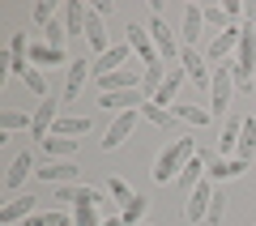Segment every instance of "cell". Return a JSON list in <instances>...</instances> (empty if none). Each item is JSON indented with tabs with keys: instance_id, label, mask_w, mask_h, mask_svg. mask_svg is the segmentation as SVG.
I'll return each instance as SVG.
<instances>
[{
	"instance_id": "1",
	"label": "cell",
	"mask_w": 256,
	"mask_h": 226,
	"mask_svg": "<svg viewBox=\"0 0 256 226\" xmlns=\"http://www.w3.org/2000/svg\"><path fill=\"white\" fill-rule=\"evenodd\" d=\"M188 158H196V141L180 132V136H175V141L162 150V154L154 158V171H150V180H154V184H175V175L188 166Z\"/></svg>"
},
{
	"instance_id": "2",
	"label": "cell",
	"mask_w": 256,
	"mask_h": 226,
	"mask_svg": "<svg viewBox=\"0 0 256 226\" xmlns=\"http://www.w3.org/2000/svg\"><path fill=\"white\" fill-rule=\"evenodd\" d=\"M210 111H214V116H230V111H235V60L214 64V77H210Z\"/></svg>"
},
{
	"instance_id": "3",
	"label": "cell",
	"mask_w": 256,
	"mask_h": 226,
	"mask_svg": "<svg viewBox=\"0 0 256 226\" xmlns=\"http://www.w3.org/2000/svg\"><path fill=\"white\" fill-rule=\"evenodd\" d=\"M150 38H154V47H158V56H162V64H180L184 43L171 34V22H166V18H150Z\"/></svg>"
},
{
	"instance_id": "4",
	"label": "cell",
	"mask_w": 256,
	"mask_h": 226,
	"mask_svg": "<svg viewBox=\"0 0 256 226\" xmlns=\"http://www.w3.org/2000/svg\"><path fill=\"white\" fill-rule=\"evenodd\" d=\"M56 205H68V209L98 205V209H107V196H102L98 188H86V184H60V188H56Z\"/></svg>"
},
{
	"instance_id": "5",
	"label": "cell",
	"mask_w": 256,
	"mask_h": 226,
	"mask_svg": "<svg viewBox=\"0 0 256 226\" xmlns=\"http://www.w3.org/2000/svg\"><path fill=\"white\" fill-rule=\"evenodd\" d=\"M124 43L132 47V52H137L141 60H146V68H150V64H162V56H158L154 38H150V26H137V22H132V26L124 30Z\"/></svg>"
},
{
	"instance_id": "6",
	"label": "cell",
	"mask_w": 256,
	"mask_h": 226,
	"mask_svg": "<svg viewBox=\"0 0 256 226\" xmlns=\"http://www.w3.org/2000/svg\"><path fill=\"white\" fill-rule=\"evenodd\" d=\"M214 180H201L196 188L188 192V205H184V218L188 222H205V214H210V200H214Z\"/></svg>"
},
{
	"instance_id": "7",
	"label": "cell",
	"mask_w": 256,
	"mask_h": 226,
	"mask_svg": "<svg viewBox=\"0 0 256 226\" xmlns=\"http://www.w3.org/2000/svg\"><path fill=\"white\" fill-rule=\"evenodd\" d=\"M128 56H132V47H128V43H111L102 56H94V82H98V77H107V72L128 68Z\"/></svg>"
},
{
	"instance_id": "8",
	"label": "cell",
	"mask_w": 256,
	"mask_h": 226,
	"mask_svg": "<svg viewBox=\"0 0 256 226\" xmlns=\"http://www.w3.org/2000/svg\"><path fill=\"white\" fill-rule=\"evenodd\" d=\"M137 120H141V111H124V116H116V120H111V128L102 132V150H120V145L132 136Z\"/></svg>"
},
{
	"instance_id": "9",
	"label": "cell",
	"mask_w": 256,
	"mask_h": 226,
	"mask_svg": "<svg viewBox=\"0 0 256 226\" xmlns=\"http://www.w3.org/2000/svg\"><path fill=\"white\" fill-rule=\"evenodd\" d=\"M146 94L141 90H120V94H98V107L102 111H120V116H124V111H141L146 107Z\"/></svg>"
},
{
	"instance_id": "10",
	"label": "cell",
	"mask_w": 256,
	"mask_h": 226,
	"mask_svg": "<svg viewBox=\"0 0 256 226\" xmlns=\"http://www.w3.org/2000/svg\"><path fill=\"white\" fill-rule=\"evenodd\" d=\"M77 175H82V166L68 158V162H47V166H34V180H47V184H77Z\"/></svg>"
},
{
	"instance_id": "11",
	"label": "cell",
	"mask_w": 256,
	"mask_h": 226,
	"mask_svg": "<svg viewBox=\"0 0 256 226\" xmlns=\"http://www.w3.org/2000/svg\"><path fill=\"white\" fill-rule=\"evenodd\" d=\"M239 132H244V116L230 111L226 124H222V136H218V158H235L239 154Z\"/></svg>"
},
{
	"instance_id": "12",
	"label": "cell",
	"mask_w": 256,
	"mask_h": 226,
	"mask_svg": "<svg viewBox=\"0 0 256 226\" xmlns=\"http://www.w3.org/2000/svg\"><path fill=\"white\" fill-rule=\"evenodd\" d=\"M30 166H34V154H30V150H26V154H18V158L9 162V171H4V196H13V192H18L22 184L34 175Z\"/></svg>"
},
{
	"instance_id": "13",
	"label": "cell",
	"mask_w": 256,
	"mask_h": 226,
	"mask_svg": "<svg viewBox=\"0 0 256 226\" xmlns=\"http://www.w3.org/2000/svg\"><path fill=\"white\" fill-rule=\"evenodd\" d=\"M180 64H184V72H188V82H196L201 90H210V77H214V68H205V56L196 52V47H184Z\"/></svg>"
},
{
	"instance_id": "14",
	"label": "cell",
	"mask_w": 256,
	"mask_h": 226,
	"mask_svg": "<svg viewBox=\"0 0 256 226\" xmlns=\"http://www.w3.org/2000/svg\"><path fill=\"white\" fill-rule=\"evenodd\" d=\"M56 120H60V116H56V102H52V98H38V107H34V124H30V136L43 145L47 136H52Z\"/></svg>"
},
{
	"instance_id": "15",
	"label": "cell",
	"mask_w": 256,
	"mask_h": 226,
	"mask_svg": "<svg viewBox=\"0 0 256 226\" xmlns=\"http://www.w3.org/2000/svg\"><path fill=\"white\" fill-rule=\"evenodd\" d=\"M201 34H205V13H201V4H188V9H184V22H180L184 47H196V43H201Z\"/></svg>"
},
{
	"instance_id": "16",
	"label": "cell",
	"mask_w": 256,
	"mask_h": 226,
	"mask_svg": "<svg viewBox=\"0 0 256 226\" xmlns=\"http://www.w3.org/2000/svg\"><path fill=\"white\" fill-rule=\"evenodd\" d=\"M94 72V64L90 60H68V72H64V102H73L77 98V90H82V82Z\"/></svg>"
},
{
	"instance_id": "17",
	"label": "cell",
	"mask_w": 256,
	"mask_h": 226,
	"mask_svg": "<svg viewBox=\"0 0 256 226\" xmlns=\"http://www.w3.org/2000/svg\"><path fill=\"white\" fill-rule=\"evenodd\" d=\"M171 116L180 120V124H192V128H205L214 120V111L210 107H201V102H175L171 107Z\"/></svg>"
},
{
	"instance_id": "18",
	"label": "cell",
	"mask_w": 256,
	"mask_h": 226,
	"mask_svg": "<svg viewBox=\"0 0 256 226\" xmlns=\"http://www.w3.org/2000/svg\"><path fill=\"white\" fill-rule=\"evenodd\" d=\"M90 128H94L90 116H60L56 128H52V136H68V141H77V136H86Z\"/></svg>"
},
{
	"instance_id": "19",
	"label": "cell",
	"mask_w": 256,
	"mask_h": 226,
	"mask_svg": "<svg viewBox=\"0 0 256 226\" xmlns=\"http://www.w3.org/2000/svg\"><path fill=\"white\" fill-rule=\"evenodd\" d=\"M239 30H244V26H230V30H222V34L210 43V60H214V64H222L226 56L239 52Z\"/></svg>"
},
{
	"instance_id": "20",
	"label": "cell",
	"mask_w": 256,
	"mask_h": 226,
	"mask_svg": "<svg viewBox=\"0 0 256 226\" xmlns=\"http://www.w3.org/2000/svg\"><path fill=\"white\" fill-rule=\"evenodd\" d=\"M205 171H210V162H205L201 154H196V158H188V166H184V171L175 175V188H180V192H192L196 184L205 180Z\"/></svg>"
},
{
	"instance_id": "21",
	"label": "cell",
	"mask_w": 256,
	"mask_h": 226,
	"mask_svg": "<svg viewBox=\"0 0 256 226\" xmlns=\"http://www.w3.org/2000/svg\"><path fill=\"white\" fill-rule=\"evenodd\" d=\"M86 43H90V52H94V56H102V52L111 47V38H107V26H102V18H98L94 9H90V18H86Z\"/></svg>"
},
{
	"instance_id": "22",
	"label": "cell",
	"mask_w": 256,
	"mask_h": 226,
	"mask_svg": "<svg viewBox=\"0 0 256 226\" xmlns=\"http://www.w3.org/2000/svg\"><path fill=\"white\" fill-rule=\"evenodd\" d=\"M30 64H34V68H56V64H64V47L30 43Z\"/></svg>"
},
{
	"instance_id": "23",
	"label": "cell",
	"mask_w": 256,
	"mask_h": 226,
	"mask_svg": "<svg viewBox=\"0 0 256 226\" xmlns=\"http://www.w3.org/2000/svg\"><path fill=\"white\" fill-rule=\"evenodd\" d=\"M166 68H171V64H150V68H141V94H146L150 102H154V98H158V90H162Z\"/></svg>"
},
{
	"instance_id": "24",
	"label": "cell",
	"mask_w": 256,
	"mask_h": 226,
	"mask_svg": "<svg viewBox=\"0 0 256 226\" xmlns=\"http://www.w3.org/2000/svg\"><path fill=\"white\" fill-rule=\"evenodd\" d=\"M30 124H34V116H26V111H18V107H4V111H0V132H4V136L30 132Z\"/></svg>"
},
{
	"instance_id": "25",
	"label": "cell",
	"mask_w": 256,
	"mask_h": 226,
	"mask_svg": "<svg viewBox=\"0 0 256 226\" xmlns=\"http://www.w3.org/2000/svg\"><path fill=\"white\" fill-rule=\"evenodd\" d=\"M86 18H90V9H82V0H68L64 4V30H68V38L73 34L86 38Z\"/></svg>"
},
{
	"instance_id": "26",
	"label": "cell",
	"mask_w": 256,
	"mask_h": 226,
	"mask_svg": "<svg viewBox=\"0 0 256 226\" xmlns=\"http://www.w3.org/2000/svg\"><path fill=\"white\" fill-rule=\"evenodd\" d=\"M34 205H38L34 196H18V200H9V205L0 209V222H4V226H9V222H22V218L34 214Z\"/></svg>"
},
{
	"instance_id": "27",
	"label": "cell",
	"mask_w": 256,
	"mask_h": 226,
	"mask_svg": "<svg viewBox=\"0 0 256 226\" xmlns=\"http://www.w3.org/2000/svg\"><path fill=\"white\" fill-rule=\"evenodd\" d=\"M13 77H22V82H26L30 90L38 94V98H47V77L34 68V64H18V68H13Z\"/></svg>"
},
{
	"instance_id": "28",
	"label": "cell",
	"mask_w": 256,
	"mask_h": 226,
	"mask_svg": "<svg viewBox=\"0 0 256 226\" xmlns=\"http://www.w3.org/2000/svg\"><path fill=\"white\" fill-rule=\"evenodd\" d=\"M26 226H73V214H64V209H43V214H30Z\"/></svg>"
},
{
	"instance_id": "29",
	"label": "cell",
	"mask_w": 256,
	"mask_h": 226,
	"mask_svg": "<svg viewBox=\"0 0 256 226\" xmlns=\"http://www.w3.org/2000/svg\"><path fill=\"white\" fill-rule=\"evenodd\" d=\"M146 209H150V200H146V196L137 192V196L128 200L124 209H120V218H124V226H141V218H146Z\"/></svg>"
},
{
	"instance_id": "30",
	"label": "cell",
	"mask_w": 256,
	"mask_h": 226,
	"mask_svg": "<svg viewBox=\"0 0 256 226\" xmlns=\"http://www.w3.org/2000/svg\"><path fill=\"white\" fill-rule=\"evenodd\" d=\"M38 150H43V154H52V158H60V162H64V158H68V154L77 150V141H68V136H47V141L38 145Z\"/></svg>"
},
{
	"instance_id": "31",
	"label": "cell",
	"mask_w": 256,
	"mask_h": 226,
	"mask_svg": "<svg viewBox=\"0 0 256 226\" xmlns=\"http://www.w3.org/2000/svg\"><path fill=\"white\" fill-rule=\"evenodd\" d=\"M141 120H150L154 128H171L175 124V116L166 107H158V102H146V107H141Z\"/></svg>"
},
{
	"instance_id": "32",
	"label": "cell",
	"mask_w": 256,
	"mask_h": 226,
	"mask_svg": "<svg viewBox=\"0 0 256 226\" xmlns=\"http://www.w3.org/2000/svg\"><path fill=\"white\" fill-rule=\"evenodd\" d=\"M205 26H218V34H222V30H230V26H239V22H230L226 18V9H222V4H205Z\"/></svg>"
},
{
	"instance_id": "33",
	"label": "cell",
	"mask_w": 256,
	"mask_h": 226,
	"mask_svg": "<svg viewBox=\"0 0 256 226\" xmlns=\"http://www.w3.org/2000/svg\"><path fill=\"white\" fill-rule=\"evenodd\" d=\"M107 196H111V200H116V205H120V209H124V205H128V200L137 196V192L128 188V184H124V180H120V175H111V180H107Z\"/></svg>"
},
{
	"instance_id": "34",
	"label": "cell",
	"mask_w": 256,
	"mask_h": 226,
	"mask_svg": "<svg viewBox=\"0 0 256 226\" xmlns=\"http://www.w3.org/2000/svg\"><path fill=\"white\" fill-rule=\"evenodd\" d=\"M256 150V120L244 116V132H239V158H252Z\"/></svg>"
},
{
	"instance_id": "35",
	"label": "cell",
	"mask_w": 256,
	"mask_h": 226,
	"mask_svg": "<svg viewBox=\"0 0 256 226\" xmlns=\"http://www.w3.org/2000/svg\"><path fill=\"white\" fill-rule=\"evenodd\" d=\"M73 226H102V209H98V205L73 209Z\"/></svg>"
},
{
	"instance_id": "36",
	"label": "cell",
	"mask_w": 256,
	"mask_h": 226,
	"mask_svg": "<svg viewBox=\"0 0 256 226\" xmlns=\"http://www.w3.org/2000/svg\"><path fill=\"white\" fill-rule=\"evenodd\" d=\"M30 18H34V26H52L56 22V4L52 0H34V4H30Z\"/></svg>"
},
{
	"instance_id": "37",
	"label": "cell",
	"mask_w": 256,
	"mask_h": 226,
	"mask_svg": "<svg viewBox=\"0 0 256 226\" xmlns=\"http://www.w3.org/2000/svg\"><path fill=\"white\" fill-rule=\"evenodd\" d=\"M226 205H230V200H226V192H214V200H210V214H205V222H210V226H218L222 218H226Z\"/></svg>"
},
{
	"instance_id": "38",
	"label": "cell",
	"mask_w": 256,
	"mask_h": 226,
	"mask_svg": "<svg viewBox=\"0 0 256 226\" xmlns=\"http://www.w3.org/2000/svg\"><path fill=\"white\" fill-rule=\"evenodd\" d=\"M64 38H68L64 22H52V26H43V43H52V47H64Z\"/></svg>"
},
{
	"instance_id": "39",
	"label": "cell",
	"mask_w": 256,
	"mask_h": 226,
	"mask_svg": "<svg viewBox=\"0 0 256 226\" xmlns=\"http://www.w3.org/2000/svg\"><path fill=\"white\" fill-rule=\"evenodd\" d=\"M222 9H226V18H230V22H239V9H244V4H239V0H226Z\"/></svg>"
},
{
	"instance_id": "40",
	"label": "cell",
	"mask_w": 256,
	"mask_h": 226,
	"mask_svg": "<svg viewBox=\"0 0 256 226\" xmlns=\"http://www.w3.org/2000/svg\"><path fill=\"white\" fill-rule=\"evenodd\" d=\"M102 226H124V218H120V214H107V218H102Z\"/></svg>"
},
{
	"instance_id": "41",
	"label": "cell",
	"mask_w": 256,
	"mask_h": 226,
	"mask_svg": "<svg viewBox=\"0 0 256 226\" xmlns=\"http://www.w3.org/2000/svg\"><path fill=\"white\" fill-rule=\"evenodd\" d=\"M244 18L252 22V26H256V4H244Z\"/></svg>"
},
{
	"instance_id": "42",
	"label": "cell",
	"mask_w": 256,
	"mask_h": 226,
	"mask_svg": "<svg viewBox=\"0 0 256 226\" xmlns=\"http://www.w3.org/2000/svg\"><path fill=\"white\" fill-rule=\"evenodd\" d=\"M141 226H146V222H141Z\"/></svg>"
}]
</instances>
